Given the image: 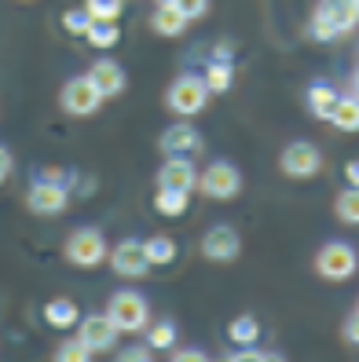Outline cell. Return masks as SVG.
Wrapping results in <instances>:
<instances>
[{"instance_id": "4", "label": "cell", "mask_w": 359, "mask_h": 362, "mask_svg": "<svg viewBox=\"0 0 359 362\" xmlns=\"http://www.w3.org/2000/svg\"><path fill=\"white\" fill-rule=\"evenodd\" d=\"M205 103H209V88H205V81H202L198 74H180L173 84H169V92H165V106H169L176 117H195V114H202Z\"/></svg>"}, {"instance_id": "23", "label": "cell", "mask_w": 359, "mask_h": 362, "mask_svg": "<svg viewBox=\"0 0 359 362\" xmlns=\"http://www.w3.org/2000/svg\"><path fill=\"white\" fill-rule=\"evenodd\" d=\"M187 190H173V187H158V194H154V209L161 212V216H183V209H187Z\"/></svg>"}, {"instance_id": "12", "label": "cell", "mask_w": 359, "mask_h": 362, "mask_svg": "<svg viewBox=\"0 0 359 362\" xmlns=\"http://www.w3.org/2000/svg\"><path fill=\"white\" fill-rule=\"evenodd\" d=\"M107 260H110L118 279H143L151 271V264L143 257V242H136V238H125L114 249H107Z\"/></svg>"}, {"instance_id": "1", "label": "cell", "mask_w": 359, "mask_h": 362, "mask_svg": "<svg viewBox=\"0 0 359 362\" xmlns=\"http://www.w3.org/2000/svg\"><path fill=\"white\" fill-rule=\"evenodd\" d=\"M355 18H359V0H319V8L312 11L308 23V37L330 45V40L355 30Z\"/></svg>"}, {"instance_id": "36", "label": "cell", "mask_w": 359, "mask_h": 362, "mask_svg": "<svg viewBox=\"0 0 359 362\" xmlns=\"http://www.w3.org/2000/svg\"><path fill=\"white\" fill-rule=\"evenodd\" d=\"M345 180H348V187H355V183H359V165H355V161L345 168Z\"/></svg>"}, {"instance_id": "30", "label": "cell", "mask_w": 359, "mask_h": 362, "mask_svg": "<svg viewBox=\"0 0 359 362\" xmlns=\"http://www.w3.org/2000/svg\"><path fill=\"white\" fill-rule=\"evenodd\" d=\"M187 23H195V18H205V11H209V0H169Z\"/></svg>"}, {"instance_id": "35", "label": "cell", "mask_w": 359, "mask_h": 362, "mask_svg": "<svg viewBox=\"0 0 359 362\" xmlns=\"http://www.w3.org/2000/svg\"><path fill=\"white\" fill-rule=\"evenodd\" d=\"M11 168H15L11 151H8V146H0V180H8V176H11Z\"/></svg>"}, {"instance_id": "21", "label": "cell", "mask_w": 359, "mask_h": 362, "mask_svg": "<svg viewBox=\"0 0 359 362\" xmlns=\"http://www.w3.org/2000/svg\"><path fill=\"white\" fill-rule=\"evenodd\" d=\"M151 30L158 37H180L187 30V18L173 8V4H158V11L151 15Z\"/></svg>"}, {"instance_id": "26", "label": "cell", "mask_w": 359, "mask_h": 362, "mask_svg": "<svg viewBox=\"0 0 359 362\" xmlns=\"http://www.w3.org/2000/svg\"><path fill=\"white\" fill-rule=\"evenodd\" d=\"M334 212H337V220L348 223V227L359 223V194H355V187H348V190H341V194H337Z\"/></svg>"}, {"instance_id": "5", "label": "cell", "mask_w": 359, "mask_h": 362, "mask_svg": "<svg viewBox=\"0 0 359 362\" xmlns=\"http://www.w3.org/2000/svg\"><path fill=\"white\" fill-rule=\"evenodd\" d=\"M107 318L118 326V333H139L151 322V304H147V296H139L132 289H121V293L110 296Z\"/></svg>"}, {"instance_id": "28", "label": "cell", "mask_w": 359, "mask_h": 362, "mask_svg": "<svg viewBox=\"0 0 359 362\" xmlns=\"http://www.w3.org/2000/svg\"><path fill=\"white\" fill-rule=\"evenodd\" d=\"M55 358H59V362H89V358H92V351L84 348L77 337H70V340H62V344L55 348Z\"/></svg>"}, {"instance_id": "18", "label": "cell", "mask_w": 359, "mask_h": 362, "mask_svg": "<svg viewBox=\"0 0 359 362\" xmlns=\"http://www.w3.org/2000/svg\"><path fill=\"white\" fill-rule=\"evenodd\" d=\"M304 99H308L312 117L326 121V117H330V110H334V103H337V88H334V84H326V81H315V84H308Z\"/></svg>"}, {"instance_id": "2", "label": "cell", "mask_w": 359, "mask_h": 362, "mask_svg": "<svg viewBox=\"0 0 359 362\" xmlns=\"http://www.w3.org/2000/svg\"><path fill=\"white\" fill-rule=\"evenodd\" d=\"M67 205H70V187L59 168L40 173L26 190V209L33 216H59V212H67Z\"/></svg>"}, {"instance_id": "14", "label": "cell", "mask_w": 359, "mask_h": 362, "mask_svg": "<svg viewBox=\"0 0 359 362\" xmlns=\"http://www.w3.org/2000/svg\"><path fill=\"white\" fill-rule=\"evenodd\" d=\"M158 146L169 158H191V154L202 151V136H198V129H191V124H173V129L161 132Z\"/></svg>"}, {"instance_id": "19", "label": "cell", "mask_w": 359, "mask_h": 362, "mask_svg": "<svg viewBox=\"0 0 359 362\" xmlns=\"http://www.w3.org/2000/svg\"><path fill=\"white\" fill-rule=\"evenodd\" d=\"M77 318H81V311H77L74 300H67V296H55V300L45 304V322L52 329H70V326H77Z\"/></svg>"}, {"instance_id": "37", "label": "cell", "mask_w": 359, "mask_h": 362, "mask_svg": "<svg viewBox=\"0 0 359 362\" xmlns=\"http://www.w3.org/2000/svg\"><path fill=\"white\" fill-rule=\"evenodd\" d=\"M158 4H169V0H158Z\"/></svg>"}, {"instance_id": "3", "label": "cell", "mask_w": 359, "mask_h": 362, "mask_svg": "<svg viewBox=\"0 0 359 362\" xmlns=\"http://www.w3.org/2000/svg\"><path fill=\"white\" fill-rule=\"evenodd\" d=\"M107 238H103V230L99 227H77L67 245H62V257H67L70 267H81V271H92L99 267L103 260H107Z\"/></svg>"}, {"instance_id": "38", "label": "cell", "mask_w": 359, "mask_h": 362, "mask_svg": "<svg viewBox=\"0 0 359 362\" xmlns=\"http://www.w3.org/2000/svg\"><path fill=\"white\" fill-rule=\"evenodd\" d=\"M0 183H4V180H0Z\"/></svg>"}, {"instance_id": "24", "label": "cell", "mask_w": 359, "mask_h": 362, "mask_svg": "<svg viewBox=\"0 0 359 362\" xmlns=\"http://www.w3.org/2000/svg\"><path fill=\"white\" fill-rule=\"evenodd\" d=\"M84 40L92 48H114L121 40V30H118V23H99V18H92L89 30H84Z\"/></svg>"}, {"instance_id": "17", "label": "cell", "mask_w": 359, "mask_h": 362, "mask_svg": "<svg viewBox=\"0 0 359 362\" xmlns=\"http://www.w3.org/2000/svg\"><path fill=\"white\" fill-rule=\"evenodd\" d=\"M143 257H147L151 267H169V264H176L180 249H176V242L169 238V234H154V238L143 242Z\"/></svg>"}, {"instance_id": "25", "label": "cell", "mask_w": 359, "mask_h": 362, "mask_svg": "<svg viewBox=\"0 0 359 362\" xmlns=\"http://www.w3.org/2000/svg\"><path fill=\"white\" fill-rule=\"evenodd\" d=\"M151 326V322H147ZM176 344V322H169V318H161V322L151 326V333H147V348L151 351H169Z\"/></svg>"}, {"instance_id": "29", "label": "cell", "mask_w": 359, "mask_h": 362, "mask_svg": "<svg viewBox=\"0 0 359 362\" xmlns=\"http://www.w3.org/2000/svg\"><path fill=\"white\" fill-rule=\"evenodd\" d=\"M89 23H92V15L84 11V8H70V11H62V30L74 33V37H84Z\"/></svg>"}, {"instance_id": "22", "label": "cell", "mask_w": 359, "mask_h": 362, "mask_svg": "<svg viewBox=\"0 0 359 362\" xmlns=\"http://www.w3.org/2000/svg\"><path fill=\"white\" fill-rule=\"evenodd\" d=\"M227 337L235 340L239 348L257 344V340H261V322L253 315H235V318H231V326H227Z\"/></svg>"}, {"instance_id": "15", "label": "cell", "mask_w": 359, "mask_h": 362, "mask_svg": "<svg viewBox=\"0 0 359 362\" xmlns=\"http://www.w3.org/2000/svg\"><path fill=\"white\" fill-rule=\"evenodd\" d=\"M195 180H198V168H195V161H191V158H169V161L158 168V176H154V183H158V187L187 190V194L195 190Z\"/></svg>"}, {"instance_id": "20", "label": "cell", "mask_w": 359, "mask_h": 362, "mask_svg": "<svg viewBox=\"0 0 359 362\" xmlns=\"http://www.w3.org/2000/svg\"><path fill=\"white\" fill-rule=\"evenodd\" d=\"M326 121L334 124L337 132H355L359 129V103H355V95H337Z\"/></svg>"}, {"instance_id": "32", "label": "cell", "mask_w": 359, "mask_h": 362, "mask_svg": "<svg viewBox=\"0 0 359 362\" xmlns=\"http://www.w3.org/2000/svg\"><path fill=\"white\" fill-rule=\"evenodd\" d=\"M151 355H154V351L147 348V344H132V348H121V351H118L121 362H147Z\"/></svg>"}, {"instance_id": "7", "label": "cell", "mask_w": 359, "mask_h": 362, "mask_svg": "<svg viewBox=\"0 0 359 362\" xmlns=\"http://www.w3.org/2000/svg\"><path fill=\"white\" fill-rule=\"evenodd\" d=\"M195 187L213 202H235L239 190H242V173L231 161H213L205 173H198Z\"/></svg>"}, {"instance_id": "13", "label": "cell", "mask_w": 359, "mask_h": 362, "mask_svg": "<svg viewBox=\"0 0 359 362\" xmlns=\"http://www.w3.org/2000/svg\"><path fill=\"white\" fill-rule=\"evenodd\" d=\"M89 81L99 88L103 99H114V95H121L125 88H129V74H125V70H121V62H114V59H99V62H92Z\"/></svg>"}, {"instance_id": "6", "label": "cell", "mask_w": 359, "mask_h": 362, "mask_svg": "<svg viewBox=\"0 0 359 362\" xmlns=\"http://www.w3.org/2000/svg\"><path fill=\"white\" fill-rule=\"evenodd\" d=\"M359 267V257L348 242H326L315 252V274L323 282H348Z\"/></svg>"}, {"instance_id": "31", "label": "cell", "mask_w": 359, "mask_h": 362, "mask_svg": "<svg viewBox=\"0 0 359 362\" xmlns=\"http://www.w3.org/2000/svg\"><path fill=\"white\" fill-rule=\"evenodd\" d=\"M231 358L235 362H264V358H275V351H261L257 344H246L239 351H231Z\"/></svg>"}, {"instance_id": "11", "label": "cell", "mask_w": 359, "mask_h": 362, "mask_svg": "<svg viewBox=\"0 0 359 362\" xmlns=\"http://www.w3.org/2000/svg\"><path fill=\"white\" fill-rule=\"evenodd\" d=\"M118 326L107 318V311H99V315H84L77 318V340L84 348H89L92 355H103V351H114L118 344Z\"/></svg>"}, {"instance_id": "27", "label": "cell", "mask_w": 359, "mask_h": 362, "mask_svg": "<svg viewBox=\"0 0 359 362\" xmlns=\"http://www.w3.org/2000/svg\"><path fill=\"white\" fill-rule=\"evenodd\" d=\"M84 11L99 23H118L121 18V0H84Z\"/></svg>"}, {"instance_id": "16", "label": "cell", "mask_w": 359, "mask_h": 362, "mask_svg": "<svg viewBox=\"0 0 359 362\" xmlns=\"http://www.w3.org/2000/svg\"><path fill=\"white\" fill-rule=\"evenodd\" d=\"M202 81H205L209 95H224L231 84H235V62H231V59H209Z\"/></svg>"}, {"instance_id": "10", "label": "cell", "mask_w": 359, "mask_h": 362, "mask_svg": "<svg viewBox=\"0 0 359 362\" xmlns=\"http://www.w3.org/2000/svg\"><path fill=\"white\" fill-rule=\"evenodd\" d=\"M198 249L209 264H231V260H239V252H242V238L231 223H217L202 234Z\"/></svg>"}, {"instance_id": "8", "label": "cell", "mask_w": 359, "mask_h": 362, "mask_svg": "<svg viewBox=\"0 0 359 362\" xmlns=\"http://www.w3.org/2000/svg\"><path fill=\"white\" fill-rule=\"evenodd\" d=\"M279 168H283V176H290V180H312V176H319V168H323V154H319L315 143L293 139L279 154Z\"/></svg>"}, {"instance_id": "33", "label": "cell", "mask_w": 359, "mask_h": 362, "mask_svg": "<svg viewBox=\"0 0 359 362\" xmlns=\"http://www.w3.org/2000/svg\"><path fill=\"white\" fill-rule=\"evenodd\" d=\"M169 355H173L176 362H205V351L202 348H169Z\"/></svg>"}, {"instance_id": "9", "label": "cell", "mask_w": 359, "mask_h": 362, "mask_svg": "<svg viewBox=\"0 0 359 362\" xmlns=\"http://www.w3.org/2000/svg\"><path fill=\"white\" fill-rule=\"evenodd\" d=\"M59 106H62L70 117H92L99 106H103V95H99L96 84L89 81V74H81V77H70L67 84H62Z\"/></svg>"}, {"instance_id": "34", "label": "cell", "mask_w": 359, "mask_h": 362, "mask_svg": "<svg viewBox=\"0 0 359 362\" xmlns=\"http://www.w3.org/2000/svg\"><path fill=\"white\" fill-rule=\"evenodd\" d=\"M341 333H345V344H355V340H359V315H355V311H348V315H345Z\"/></svg>"}]
</instances>
